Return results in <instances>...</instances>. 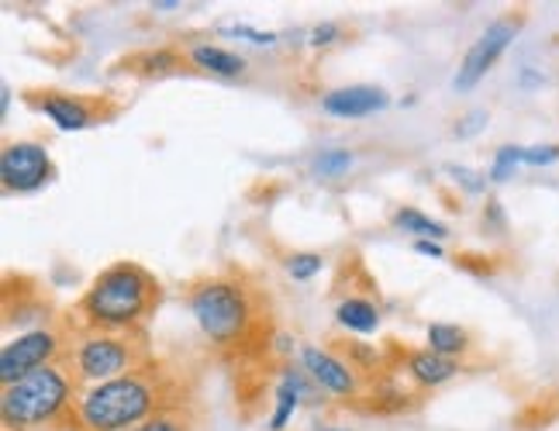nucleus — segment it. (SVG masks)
I'll use <instances>...</instances> for the list:
<instances>
[{
  "instance_id": "f257e3e1",
  "label": "nucleus",
  "mask_w": 559,
  "mask_h": 431,
  "mask_svg": "<svg viewBox=\"0 0 559 431\" xmlns=\"http://www.w3.org/2000/svg\"><path fill=\"white\" fill-rule=\"evenodd\" d=\"M156 284L142 266L135 263H115L107 266L94 287L83 297V318L87 325L97 332H124V328H135L139 321L153 311L156 304Z\"/></svg>"
},
{
  "instance_id": "f03ea898",
  "label": "nucleus",
  "mask_w": 559,
  "mask_h": 431,
  "mask_svg": "<svg viewBox=\"0 0 559 431\" xmlns=\"http://www.w3.org/2000/svg\"><path fill=\"white\" fill-rule=\"evenodd\" d=\"M156 383L145 373H128L91 386L80 397V428L87 431H124L132 424H145L156 411Z\"/></svg>"
},
{
  "instance_id": "7ed1b4c3",
  "label": "nucleus",
  "mask_w": 559,
  "mask_h": 431,
  "mask_svg": "<svg viewBox=\"0 0 559 431\" xmlns=\"http://www.w3.org/2000/svg\"><path fill=\"white\" fill-rule=\"evenodd\" d=\"M73 386L70 376L59 370V366H41V370L21 376L17 383L4 386V397H0V415H4V424L14 431L25 428H38L56 421L62 411L70 407Z\"/></svg>"
},
{
  "instance_id": "20e7f679",
  "label": "nucleus",
  "mask_w": 559,
  "mask_h": 431,
  "mask_svg": "<svg viewBox=\"0 0 559 431\" xmlns=\"http://www.w3.org/2000/svg\"><path fill=\"white\" fill-rule=\"evenodd\" d=\"M190 314L214 345H231L249 332L252 300L242 284L207 279L190 294Z\"/></svg>"
},
{
  "instance_id": "39448f33",
  "label": "nucleus",
  "mask_w": 559,
  "mask_h": 431,
  "mask_svg": "<svg viewBox=\"0 0 559 431\" xmlns=\"http://www.w3.org/2000/svg\"><path fill=\"white\" fill-rule=\"evenodd\" d=\"M128 373H135V352L124 338H118L111 332H94L76 345V376L80 380H91L97 386V383L118 380Z\"/></svg>"
},
{
  "instance_id": "423d86ee",
  "label": "nucleus",
  "mask_w": 559,
  "mask_h": 431,
  "mask_svg": "<svg viewBox=\"0 0 559 431\" xmlns=\"http://www.w3.org/2000/svg\"><path fill=\"white\" fill-rule=\"evenodd\" d=\"M514 35H519V17H498V21H490L487 32L473 41V46L466 49L463 62H460V73L453 80V86L463 94V91H473L484 76L487 70L493 67V62L501 59V52L514 41Z\"/></svg>"
},
{
  "instance_id": "0eeeda50",
  "label": "nucleus",
  "mask_w": 559,
  "mask_h": 431,
  "mask_svg": "<svg viewBox=\"0 0 559 431\" xmlns=\"http://www.w3.org/2000/svg\"><path fill=\"white\" fill-rule=\"evenodd\" d=\"M56 352H59V335L49 328H32L25 335H17L14 342L4 345V352H0V380H4V386H11L21 376L49 366Z\"/></svg>"
},
{
  "instance_id": "6e6552de",
  "label": "nucleus",
  "mask_w": 559,
  "mask_h": 431,
  "mask_svg": "<svg viewBox=\"0 0 559 431\" xmlns=\"http://www.w3.org/2000/svg\"><path fill=\"white\" fill-rule=\"evenodd\" d=\"M52 177V159L35 142H14L0 156V180L11 193H35Z\"/></svg>"
},
{
  "instance_id": "1a4fd4ad",
  "label": "nucleus",
  "mask_w": 559,
  "mask_h": 431,
  "mask_svg": "<svg viewBox=\"0 0 559 431\" xmlns=\"http://www.w3.org/2000/svg\"><path fill=\"white\" fill-rule=\"evenodd\" d=\"M386 104H391V97H386L383 86L359 83V86H338V91H329L321 97V111L332 118H342V121H356V118L383 111Z\"/></svg>"
},
{
  "instance_id": "9d476101",
  "label": "nucleus",
  "mask_w": 559,
  "mask_h": 431,
  "mask_svg": "<svg viewBox=\"0 0 559 431\" xmlns=\"http://www.w3.org/2000/svg\"><path fill=\"white\" fill-rule=\"evenodd\" d=\"M300 366L311 373V380L321 386V391H329L335 397H353L356 394V376H353L346 359L318 349V345H305V349H300Z\"/></svg>"
},
{
  "instance_id": "9b49d317",
  "label": "nucleus",
  "mask_w": 559,
  "mask_h": 431,
  "mask_svg": "<svg viewBox=\"0 0 559 431\" xmlns=\"http://www.w3.org/2000/svg\"><path fill=\"white\" fill-rule=\"evenodd\" d=\"M41 115H46L56 128L62 132H80V128H87L94 121V107L80 97H59V94H49L38 100Z\"/></svg>"
},
{
  "instance_id": "f8f14e48",
  "label": "nucleus",
  "mask_w": 559,
  "mask_h": 431,
  "mask_svg": "<svg viewBox=\"0 0 559 431\" xmlns=\"http://www.w3.org/2000/svg\"><path fill=\"white\" fill-rule=\"evenodd\" d=\"M335 321L346 332H356V335H373L380 328V311L373 300L367 297H346V300H338V308H335Z\"/></svg>"
},
{
  "instance_id": "ddd939ff",
  "label": "nucleus",
  "mask_w": 559,
  "mask_h": 431,
  "mask_svg": "<svg viewBox=\"0 0 559 431\" xmlns=\"http://www.w3.org/2000/svg\"><path fill=\"white\" fill-rule=\"evenodd\" d=\"M407 373H412L421 386H439V383L453 380L460 373V362L445 359V356H436L432 349H425V352L407 356Z\"/></svg>"
},
{
  "instance_id": "4468645a",
  "label": "nucleus",
  "mask_w": 559,
  "mask_h": 431,
  "mask_svg": "<svg viewBox=\"0 0 559 431\" xmlns=\"http://www.w3.org/2000/svg\"><path fill=\"white\" fill-rule=\"evenodd\" d=\"M308 397V386H305V376H300L297 370H287L284 380H280L276 386V411L270 418V431H284L290 415L297 411V404Z\"/></svg>"
},
{
  "instance_id": "2eb2a0df",
  "label": "nucleus",
  "mask_w": 559,
  "mask_h": 431,
  "mask_svg": "<svg viewBox=\"0 0 559 431\" xmlns=\"http://www.w3.org/2000/svg\"><path fill=\"white\" fill-rule=\"evenodd\" d=\"M190 62L204 73H214V76H239L246 70V59L235 56L228 49H218V46H193L190 49Z\"/></svg>"
},
{
  "instance_id": "dca6fc26",
  "label": "nucleus",
  "mask_w": 559,
  "mask_h": 431,
  "mask_svg": "<svg viewBox=\"0 0 559 431\" xmlns=\"http://www.w3.org/2000/svg\"><path fill=\"white\" fill-rule=\"evenodd\" d=\"M394 228H397V231H407V235H418V239H428V242H442L445 235H449L445 225L432 222L428 214H421V211H415V207H401V211L394 214Z\"/></svg>"
},
{
  "instance_id": "f3484780",
  "label": "nucleus",
  "mask_w": 559,
  "mask_h": 431,
  "mask_svg": "<svg viewBox=\"0 0 559 431\" xmlns=\"http://www.w3.org/2000/svg\"><path fill=\"white\" fill-rule=\"evenodd\" d=\"M428 349H432L436 356H445V359H453L460 352H466V332L460 325H445V321H436V325H428Z\"/></svg>"
},
{
  "instance_id": "a211bd4d",
  "label": "nucleus",
  "mask_w": 559,
  "mask_h": 431,
  "mask_svg": "<svg viewBox=\"0 0 559 431\" xmlns=\"http://www.w3.org/2000/svg\"><path fill=\"white\" fill-rule=\"evenodd\" d=\"M349 169H353V156L346 153V148H329V153H321L314 159V172L318 177H329V180L346 177Z\"/></svg>"
},
{
  "instance_id": "6ab92c4d",
  "label": "nucleus",
  "mask_w": 559,
  "mask_h": 431,
  "mask_svg": "<svg viewBox=\"0 0 559 431\" xmlns=\"http://www.w3.org/2000/svg\"><path fill=\"white\" fill-rule=\"evenodd\" d=\"M522 166V148L519 145H501L498 153H493V166H490V180L493 183H504L511 180V172Z\"/></svg>"
},
{
  "instance_id": "aec40b11",
  "label": "nucleus",
  "mask_w": 559,
  "mask_h": 431,
  "mask_svg": "<svg viewBox=\"0 0 559 431\" xmlns=\"http://www.w3.org/2000/svg\"><path fill=\"white\" fill-rule=\"evenodd\" d=\"M287 273L297 279V284H305V279H311V276L321 273V255H314V252H297V255H290L287 259Z\"/></svg>"
},
{
  "instance_id": "412c9836",
  "label": "nucleus",
  "mask_w": 559,
  "mask_h": 431,
  "mask_svg": "<svg viewBox=\"0 0 559 431\" xmlns=\"http://www.w3.org/2000/svg\"><path fill=\"white\" fill-rule=\"evenodd\" d=\"M522 163L525 166H552V163H559V145H528V148H522Z\"/></svg>"
},
{
  "instance_id": "4be33fe9",
  "label": "nucleus",
  "mask_w": 559,
  "mask_h": 431,
  "mask_svg": "<svg viewBox=\"0 0 559 431\" xmlns=\"http://www.w3.org/2000/svg\"><path fill=\"white\" fill-rule=\"evenodd\" d=\"M487 121H490V115H487V111H469V115H466V118H460V124H456V139H473L477 132H484Z\"/></svg>"
},
{
  "instance_id": "5701e85b",
  "label": "nucleus",
  "mask_w": 559,
  "mask_h": 431,
  "mask_svg": "<svg viewBox=\"0 0 559 431\" xmlns=\"http://www.w3.org/2000/svg\"><path fill=\"white\" fill-rule=\"evenodd\" d=\"M445 172L456 183H463V190H469V193H480L484 190V177H473V169H466V166H445Z\"/></svg>"
},
{
  "instance_id": "b1692460",
  "label": "nucleus",
  "mask_w": 559,
  "mask_h": 431,
  "mask_svg": "<svg viewBox=\"0 0 559 431\" xmlns=\"http://www.w3.org/2000/svg\"><path fill=\"white\" fill-rule=\"evenodd\" d=\"M145 62H148V67H145V73H169V70H174L177 67V56L174 52H148V56H142Z\"/></svg>"
},
{
  "instance_id": "393cba45",
  "label": "nucleus",
  "mask_w": 559,
  "mask_h": 431,
  "mask_svg": "<svg viewBox=\"0 0 559 431\" xmlns=\"http://www.w3.org/2000/svg\"><path fill=\"white\" fill-rule=\"evenodd\" d=\"M135 431H183V424L177 418H169V415H156V418H148L145 424H139Z\"/></svg>"
},
{
  "instance_id": "a878e982",
  "label": "nucleus",
  "mask_w": 559,
  "mask_h": 431,
  "mask_svg": "<svg viewBox=\"0 0 559 431\" xmlns=\"http://www.w3.org/2000/svg\"><path fill=\"white\" fill-rule=\"evenodd\" d=\"M335 38H338V25L325 21V25H318V28L311 32V46H332Z\"/></svg>"
},
{
  "instance_id": "bb28decb",
  "label": "nucleus",
  "mask_w": 559,
  "mask_h": 431,
  "mask_svg": "<svg viewBox=\"0 0 559 431\" xmlns=\"http://www.w3.org/2000/svg\"><path fill=\"white\" fill-rule=\"evenodd\" d=\"M235 38L255 41V46H273V41H276V35H270V32H255V28H246V25L235 28Z\"/></svg>"
},
{
  "instance_id": "cd10ccee",
  "label": "nucleus",
  "mask_w": 559,
  "mask_h": 431,
  "mask_svg": "<svg viewBox=\"0 0 559 431\" xmlns=\"http://www.w3.org/2000/svg\"><path fill=\"white\" fill-rule=\"evenodd\" d=\"M415 252H421V255H428V259H442V255H445L439 242H428V239H418V242H415Z\"/></svg>"
},
{
  "instance_id": "c85d7f7f",
  "label": "nucleus",
  "mask_w": 559,
  "mask_h": 431,
  "mask_svg": "<svg viewBox=\"0 0 559 431\" xmlns=\"http://www.w3.org/2000/svg\"><path fill=\"white\" fill-rule=\"evenodd\" d=\"M153 8H156V11H174V8H183V4H180V0H156Z\"/></svg>"
},
{
  "instance_id": "c756f323",
  "label": "nucleus",
  "mask_w": 559,
  "mask_h": 431,
  "mask_svg": "<svg viewBox=\"0 0 559 431\" xmlns=\"http://www.w3.org/2000/svg\"><path fill=\"white\" fill-rule=\"evenodd\" d=\"M0 100H4V115H8V107H11V86L8 83L0 86Z\"/></svg>"
},
{
  "instance_id": "7c9ffc66",
  "label": "nucleus",
  "mask_w": 559,
  "mask_h": 431,
  "mask_svg": "<svg viewBox=\"0 0 559 431\" xmlns=\"http://www.w3.org/2000/svg\"><path fill=\"white\" fill-rule=\"evenodd\" d=\"M314 431H349V428H338V424H321V428H314Z\"/></svg>"
},
{
  "instance_id": "2f4dec72",
  "label": "nucleus",
  "mask_w": 559,
  "mask_h": 431,
  "mask_svg": "<svg viewBox=\"0 0 559 431\" xmlns=\"http://www.w3.org/2000/svg\"><path fill=\"white\" fill-rule=\"evenodd\" d=\"M67 431H87V428H67Z\"/></svg>"
}]
</instances>
